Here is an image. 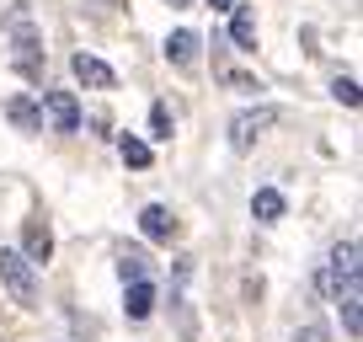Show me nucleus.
<instances>
[{"label":"nucleus","instance_id":"1","mask_svg":"<svg viewBox=\"0 0 363 342\" xmlns=\"http://www.w3.org/2000/svg\"><path fill=\"white\" fill-rule=\"evenodd\" d=\"M6 27H11V65H16V75H27V80H43V33L33 27L27 6H11Z\"/></svg>","mask_w":363,"mask_h":342},{"label":"nucleus","instance_id":"2","mask_svg":"<svg viewBox=\"0 0 363 342\" xmlns=\"http://www.w3.org/2000/svg\"><path fill=\"white\" fill-rule=\"evenodd\" d=\"M0 284L11 289V299L22 310H38L43 305V289H38V273H33V263H27L16 246H0Z\"/></svg>","mask_w":363,"mask_h":342},{"label":"nucleus","instance_id":"3","mask_svg":"<svg viewBox=\"0 0 363 342\" xmlns=\"http://www.w3.org/2000/svg\"><path fill=\"white\" fill-rule=\"evenodd\" d=\"M272 123H278V107H251V113H235V118H230V145L251 150Z\"/></svg>","mask_w":363,"mask_h":342},{"label":"nucleus","instance_id":"4","mask_svg":"<svg viewBox=\"0 0 363 342\" xmlns=\"http://www.w3.org/2000/svg\"><path fill=\"white\" fill-rule=\"evenodd\" d=\"M16 251H22L33 267L54 257V230H48V219H43V214H33V219L22 225V246H16Z\"/></svg>","mask_w":363,"mask_h":342},{"label":"nucleus","instance_id":"5","mask_svg":"<svg viewBox=\"0 0 363 342\" xmlns=\"http://www.w3.org/2000/svg\"><path fill=\"white\" fill-rule=\"evenodd\" d=\"M69 70H75V80H80V86H91V92H113V86H118L113 65H107V59H96V54H86V48L69 59Z\"/></svg>","mask_w":363,"mask_h":342},{"label":"nucleus","instance_id":"6","mask_svg":"<svg viewBox=\"0 0 363 342\" xmlns=\"http://www.w3.org/2000/svg\"><path fill=\"white\" fill-rule=\"evenodd\" d=\"M38 107L54 118L59 134H80V102H75L69 92H43V102H38Z\"/></svg>","mask_w":363,"mask_h":342},{"label":"nucleus","instance_id":"7","mask_svg":"<svg viewBox=\"0 0 363 342\" xmlns=\"http://www.w3.org/2000/svg\"><path fill=\"white\" fill-rule=\"evenodd\" d=\"M352 284H358V241H337L331 246V294Z\"/></svg>","mask_w":363,"mask_h":342},{"label":"nucleus","instance_id":"8","mask_svg":"<svg viewBox=\"0 0 363 342\" xmlns=\"http://www.w3.org/2000/svg\"><path fill=\"white\" fill-rule=\"evenodd\" d=\"M139 230H145V236L150 241H177V214H171V209L166 204H145V209H139Z\"/></svg>","mask_w":363,"mask_h":342},{"label":"nucleus","instance_id":"9","mask_svg":"<svg viewBox=\"0 0 363 342\" xmlns=\"http://www.w3.org/2000/svg\"><path fill=\"white\" fill-rule=\"evenodd\" d=\"M6 118H11L22 134H38V128H43V107H38V96H27V92L6 96Z\"/></svg>","mask_w":363,"mask_h":342},{"label":"nucleus","instance_id":"10","mask_svg":"<svg viewBox=\"0 0 363 342\" xmlns=\"http://www.w3.org/2000/svg\"><path fill=\"white\" fill-rule=\"evenodd\" d=\"M230 43H235L240 54L257 48V11H251V6H230Z\"/></svg>","mask_w":363,"mask_h":342},{"label":"nucleus","instance_id":"11","mask_svg":"<svg viewBox=\"0 0 363 342\" xmlns=\"http://www.w3.org/2000/svg\"><path fill=\"white\" fill-rule=\"evenodd\" d=\"M123 310H128V321H145L150 310H155V284H150V278H134L128 294H123Z\"/></svg>","mask_w":363,"mask_h":342},{"label":"nucleus","instance_id":"12","mask_svg":"<svg viewBox=\"0 0 363 342\" xmlns=\"http://www.w3.org/2000/svg\"><path fill=\"white\" fill-rule=\"evenodd\" d=\"M251 214H257V225H278V219H284V193H278V187H257Z\"/></svg>","mask_w":363,"mask_h":342},{"label":"nucleus","instance_id":"13","mask_svg":"<svg viewBox=\"0 0 363 342\" xmlns=\"http://www.w3.org/2000/svg\"><path fill=\"white\" fill-rule=\"evenodd\" d=\"M331 299H337V310H342V326H347V337H358V331H363V305H358V284H352V289H337V294H331Z\"/></svg>","mask_w":363,"mask_h":342},{"label":"nucleus","instance_id":"14","mask_svg":"<svg viewBox=\"0 0 363 342\" xmlns=\"http://www.w3.org/2000/svg\"><path fill=\"white\" fill-rule=\"evenodd\" d=\"M166 59H171V65H193V59H198V33H187V27L171 33L166 38Z\"/></svg>","mask_w":363,"mask_h":342},{"label":"nucleus","instance_id":"15","mask_svg":"<svg viewBox=\"0 0 363 342\" xmlns=\"http://www.w3.org/2000/svg\"><path fill=\"white\" fill-rule=\"evenodd\" d=\"M118 150H123V160H128V166H134V171H145L150 160H155V150H150V139H139V134H123V139H118Z\"/></svg>","mask_w":363,"mask_h":342},{"label":"nucleus","instance_id":"16","mask_svg":"<svg viewBox=\"0 0 363 342\" xmlns=\"http://www.w3.org/2000/svg\"><path fill=\"white\" fill-rule=\"evenodd\" d=\"M145 263H150V257H145L139 246H123V251H118V278H123V284L145 278Z\"/></svg>","mask_w":363,"mask_h":342},{"label":"nucleus","instance_id":"17","mask_svg":"<svg viewBox=\"0 0 363 342\" xmlns=\"http://www.w3.org/2000/svg\"><path fill=\"white\" fill-rule=\"evenodd\" d=\"M331 96H337L342 107H358V102H363V92H358V80H352V75H337V80H331Z\"/></svg>","mask_w":363,"mask_h":342},{"label":"nucleus","instance_id":"18","mask_svg":"<svg viewBox=\"0 0 363 342\" xmlns=\"http://www.w3.org/2000/svg\"><path fill=\"white\" fill-rule=\"evenodd\" d=\"M171 128H177V123H171V107L155 102V107H150V139H171Z\"/></svg>","mask_w":363,"mask_h":342},{"label":"nucleus","instance_id":"19","mask_svg":"<svg viewBox=\"0 0 363 342\" xmlns=\"http://www.w3.org/2000/svg\"><path fill=\"white\" fill-rule=\"evenodd\" d=\"M230 92H240V96H257V92H262V80L251 75V70H230Z\"/></svg>","mask_w":363,"mask_h":342},{"label":"nucleus","instance_id":"20","mask_svg":"<svg viewBox=\"0 0 363 342\" xmlns=\"http://www.w3.org/2000/svg\"><path fill=\"white\" fill-rule=\"evenodd\" d=\"M294 342H326V331H320V326H305V331H299Z\"/></svg>","mask_w":363,"mask_h":342},{"label":"nucleus","instance_id":"21","mask_svg":"<svg viewBox=\"0 0 363 342\" xmlns=\"http://www.w3.org/2000/svg\"><path fill=\"white\" fill-rule=\"evenodd\" d=\"M203 6H214V11H230V6H235V0H203Z\"/></svg>","mask_w":363,"mask_h":342},{"label":"nucleus","instance_id":"22","mask_svg":"<svg viewBox=\"0 0 363 342\" xmlns=\"http://www.w3.org/2000/svg\"><path fill=\"white\" fill-rule=\"evenodd\" d=\"M166 6H177V11H182V6H193V0H166Z\"/></svg>","mask_w":363,"mask_h":342}]
</instances>
